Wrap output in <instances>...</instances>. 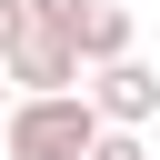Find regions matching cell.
<instances>
[{"label":"cell","mask_w":160,"mask_h":160,"mask_svg":"<svg viewBox=\"0 0 160 160\" xmlns=\"http://www.w3.org/2000/svg\"><path fill=\"white\" fill-rule=\"evenodd\" d=\"M90 140H100L90 80L80 90H10V110H0V150L10 160H80Z\"/></svg>","instance_id":"cell-1"},{"label":"cell","mask_w":160,"mask_h":160,"mask_svg":"<svg viewBox=\"0 0 160 160\" xmlns=\"http://www.w3.org/2000/svg\"><path fill=\"white\" fill-rule=\"evenodd\" d=\"M0 80H10V90H80V50H70L60 30L30 20V30L0 50Z\"/></svg>","instance_id":"cell-2"},{"label":"cell","mask_w":160,"mask_h":160,"mask_svg":"<svg viewBox=\"0 0 160 160\" xmlns=\"http://www.w3.org/2000/svg\"><path fill=\"white\" fill-rule=\"evenodd\" d=\"M90 100H100V120H120V130H140V120L160 110V70L120 50V60H100V70H90Z\"/></svg>","instance_id":"cell-3"},{"label":"cell","mask_w":160,"mask_h":160,"mask_svg":"<svg viewBox=\"0 0 160 160\" xmlns=\"http://www.w3.org/2000/svg\"><path fill=\"white\" fill-rule=\"evenodd\" d=\"M80 160H150V140H140V130H120V120H100V140H90Z\"/></svg>","instance_id":"cell-4"},{"label":"cell","mask_w":160,"mask_h":160,"mask_svg":"<svg viewBox=\"0 0 160 160\" xmlns=\"http://www.w3.org/2000/svg\"><path fill=\"white\" fill-rule=\"evenodd\" d=\"M20 30H30V0H0V50H10Z\"/></svg>","instance_id":"cell-5"},{"label":"cell","mask_w":160,"mask_h":160,"mask_svg":"<svg viewBox=\"0 0 160 160\" xmlns=\"http://www.w3.org/2000/svg\"><path fill=\"white\" fill-rule=\"evenodd\" d=\"M0 110H10V80H0Z\"/></svg>","instance_id":"cell-6"},{"label":"cell","mask_w":160,"mask_h":160,"mask_svg":"<svg viewBox=\"0 0 160 160\" xmlns=\"http://www.w3.org/2000/svg\"><path fill=\"white\" fill-rule=\"evenodd\" d=\"M150 160H160V150H150Z\"/></svg>","instance_id":"cell-7"}]
</instances>
